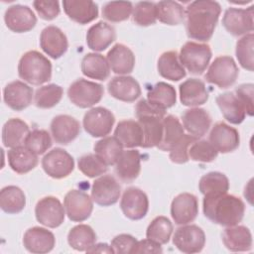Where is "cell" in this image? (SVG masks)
Segmentation results:
<instances>
[{
  "mask_svg": "<svg viewBox=\"0 0 254 254\" xmlns=\"http://www.w3.org/2000/svg\"><path fill=\"white\" fill-rule=\"evenodd\" d=\"M147 100L154 106L166 110L173 107L177 102V93L173 85L159 81L147 93Z\"/></svg>",
  "mask_w": 254,
  "mask_h": 254,
  "instance_id": "37",
  "label": "cell"
},
{
  "mask_svg": "<svg viewBox=\"0 0 254 254\" xmlns=\"http://www.w3.org/2000/svg\"><path fill=\"white\" fill-rule=\"evenodd\" d=\"M35 215L38 222L49 228H57L63 224L65 217L64 206L56 196H45L35 206Z\"/></svg>",
  "mask_w": 254,
  "mask_h": 254,
  "instance_id": "11",
  "label": "cell"
},
{
  "mask_svg": "<svg viewBox=\"0 0 254 254\" xmlns=\"http://www.w3.org/2000/svg\"><path fill=\"white\" fill-rule=\"evenodd\" d=\"M137 239L131 234L122 233L116 235L112 240L110 246L112 247L114 253L117 254H131L134 246L137 243Z\"/></svg>",
  "mask_w": 254,
  "mask_h": 254,
  "instance_id": "54",
  "label": "cell"
},
{
  "mask_svg": "<svg viewBox=\"0 0 254 254\" xmlns=\"http://www.w3.org/2000/svg\"><path fill=\"white\" fill-rule=\"evenodd\" d=\"M197 214L198 200L194 194L182 192L174 197L171 203V216L176 224H189L196 218Z\"/></svg>",
  "mask_w": 254,
  "mask_h": 254,
  "instance_id": "16",
  "label": "cell"
},
{
  "mask_svg": "<svg viewBox=\"0 0 254 254\" xmlns=\"http://www.w3.org/2000/svg\"><path fill=\"white\" fill-rule=\"evenodd\" d=\"M218 156L217 150L207 140H196L189 149V158L194 162L210 163Z\"/></svg>",
  "mask_w": 254,
  "mask_h": 254,
  "instance_id": "51",
  "label": "cell"
},
{
  "mask_svg": "<svg viewBox=\"0 0 254 254\" xmlns=\"http://www.w3.org/2000/svg\"><path fill=\"white\" fill-rule=\"evenodd\" d=\"M132 21L141 27L151 26L157 21L156 3L149 1L138 2L133 8Z\"/></svg>",
  "mask_w": 254,
  "mask_h": 254,
  "instance_id": "50",
  "label": "cell"
},
{
  "mask_svg": "<svg viewBox=\"0 0 254 254\" xmlns=\"http://www.w3.org/2000/svg\"><path fill=\"white\" fill-rule=\"evenodd\" d=\"M64 11L75 23L85 25L98 17V6L91 0H64Z\"/></svg>",
  "mask_w": 254,
  "mask_h": 254,
  "instance_id": "24",
  "label": "cell"
},
{
  "mask_svg": "<svg viewBox=\"0 0 254 254\" xmlns=\"http://www.w3.org/2000/svg\"><path fill=\"white\" fill-rule=\"evenodd\" d=\"M198 189L203 195L225 193L229 190V180L223 173L209 172L200 178Z\"/></svg>",
  "mask_w": 254,
  "mask_h": 254,
  "instance_id": "43",
  "label": "cell"
},
{
  "mask_svg": "<svg viewBox=\"0 0 254 254\" xmlns=\"http://www.w3.org/2000/svg\"><path fill=\"white\" fill-rule=\"evenodd\" d=\"M253 47L254 35L253 33H249L237 41L235 48V55L239 64L249 71H253L254 69Z\"/></svg>",
  "mask_w": 254,
  "mask_h": 254,
  "instance_id": "47",
  "label": "cell"
},
{
  "mask_svg": "<svg viewBox=\"0 0 254 254\" xmlns=\"http://www.w3.org/2000/svg\"><path fill=\"white\" fill-rule=\"evenodd\" d=\"M115 40V29L103 21H99L92 25L86 33L87 47L94 52H102L106 50Z\"/></svg>",
  "mask_w": 254,
  "mask_h": 254,
  "instance_id": "30",
  "label": "cell"
},
{
  "mask_svg": "<svg viewBox=\"0 0 254 254\" xmlns=\"http://www.w3.org/2000/svg\"><path fill=\"white\" fill-rule=\"evenodd\" d=\"M216 104L219 107L224 119L229 123L238 125L246 117V110L234 92L227 91L216 96Z\"/></svg>",
  "mask_w": 254,
  "mask_h": 254,
  "instance_id": "31",
  "label": "cell"
},
{
  "mask_svg": "<svg viewBox=\"0 0 254 254\" xmlns=\"http://www.w3.org/2000/svg\"><path fill=\"white\" fill-rule=\"evenodd\" d=\"M221 6L216 1L196 0L186 9V30L188 37L198 42H207L213 35Z\"/></svg>",
  "mask_w": 254,
  "mask_h": 254,
  "instance_id": "1",
  "label": "cell"
},
{
  "mask_svg": "<svg viewBox=\"0 0 254 254\" xmlns=\"http://www.w3.org/2000/svg\"><path fill=\"white\" fill-rule=\"evenodd\" d=\"M33 6L40 18L46 21L56 19L61 12L60 3L55 0H36L33 2Z\"/></svg>",
  "mask_w": 254,
  "mask_h": 254,
  "instance_id": "53",
  "label": "cell"
},
{
  "mask_svg": "<svg viewBox=\"0 0 254 254\" xmlns=\"http://www.w3.org/2000/svg\"><path fill=\"white\" fill-rule=\"evenodd\" d=\"M94 154L98 156L107 166H114L123 152V146L113 136L103 137L93 147Z\"/></svg>",
  "mask_w": 254,
  "mask_h": 254,
  "instance_id": "42",
  "label": "cell"
},
{
  "mask_svg": "<svg viewBox=\"0 0 254 254\" xmlns=\"http://www.w3.org/2000/svg\"><path fill=\"white\" fill-rule=\"evenodd\" d=\"M185 129L179 118L174 115H166L163 118V137L158 148L162 151H170L184 136Z\"/></svg>",
  "mask_w": 254,
  "mask_h": 254,
  "instance_id": "38",
  "label": "cell"
},
{
  "mask_svg": "<svg viewBox=\"0 0 254 254\" xmlns=\"http://www.w3.org/2000/svg\"><path fill=\"white\" fill-rule=\"evenodd\" d=\"M196 140L197 138L185 133L181 140L169 151V157L171 161L175 164H185L189 162V149L190 145Z\"/></svg>",
  "mask_w": 254,
  "mask_h": 254,
  "instance_id": "52",
  "label": "cell"
},
{
  "mask_svg": "<svg viewBox=\"0 0 254 254\" xmlns=\"http://www.w3.org/2000/svg\"><path fill=\"white\" fill-rule=\"evenodd\" d=\"M6 27L14 33H26L35 28L37 17L29 6L12 5L4 14Z\"/></svg>",
  "mask_w": 254,
  "mask_h": 254,
  "instance_id": "17",
  "label": "cell"
},
{
  "mask_svg": "<svg viewBox=\"0 0 254 254\" xmlns=\"http://www.w3.org/2000/svg\"><path fill=\"white\" fill-rule=\"evenodd\" d=\"M115 123L114 114L107 108L97 106L85 112L82 120L83 128L91 137H106Z\"/></svg>",
  "mask_w": 254,
  "mask_h": 254,
  "instance_id": "9",
  "label": "cell"
},
{
  "mask_svg": "<svg viewBox=\"0 0 254 254\" xmlns=\"http://www.w3.org/2000/svg\"><path fill=\"white\" fill-rule=\"evenodd\" d=\"M157 68L162 77L172 81H179L187 74L185 67L179 61V55L176 51L163 53L158 60Z\"/></svg>",
  "mask_w": 254,
  "mask_h": 254,
  "instance_id": "35",
  "label": "cell"
},
{
  "mask_svg": "<svg viewBox=\"0 0 254 254\" xmlns=\"http://www.w3.org/2000/svg\"><path fill=\"white\" fill-rule=\"evenodd\" d=\"M53 139L61 145L71 143L80 133V124L72 116L60 114L53 118L50 125Z\"/></svg>",
  "mask_w": 254,
  "mask_h": 254,
  "instance_id": "19",
  "label": "cell"
},
{
  "mask_svg": "<svg viewBox=\"0 0 254 254\" xmlns=\"http://www.w3.org/2000/svg\"><path fill=\"white\" fill-rule=\"evenodd\" d=\"M50 133L44 129H34L29 132L24 140V146L36 155H42L52 147Z\"/></svg>",
  "mask_w": 254,
  "mask_h": 254,
  "instance_id": "48",
  "label": "cell"
},
{
  "mask_svg": "<svg viewBox=\"0 0 254 254\" xmlns=\"http://www.w3.org/2000/svg\"><path fill=\"white\" fill-rule=\"evenodd\" d=\"M91 196L79 190H70L64 198V206L68 219L73 222L86 220L93 210Z\"/></svg>",
  "mask_w": 254,
  "mask_h": 254,
  "instance_id": "12",
  "label": "cell"
},
{
  "mask_svg": "<svg viewBox=\"0 0 254 254\" xmlns=\"http://www.w3.org/2000/svg\"><path fill=\"white\" fill-rule=\"evenodd\" d=\"M123 214L131 220L144 218L149 209V199L145 191L136 187L126 189L120 200Z\"/></svg>",
  "mask_w": 254,
  "mask_h": 254,
  "instance_id": "13",
  "label": "cell"
},
{
  "mask_svg": "<svg viewBox=\"0 0 254 254\" xmlns=\"http://www.w3.org/2000/svg\"><path fill=\"white\" fill-rule=\"evenodd\" d=\"M239 74L238 66L229 56H219L208 66L204 79L219 88H227L236 82Z\"/></svg>",
  "mask_w": 254,
  "mask_h": 254,
  "instance_id": "5",
  "label": "cell"
},
{
  "mask_svg": "<svg viewBox=\"0 0 254 254\" xmlns=\"http://www.w3.org/2000/svg\"><path fill=\"white\" fill-rule=\"evenodd\" d=\"M180 100L183 105L189 107H198L208 100V91L202 80L198 78H189L179 86Z\"/></svg>",
  "mask_w": 254,
  "mask_h": 254,
  "instance_id": "28",
  "label": "cell"
},
{
  "mask_svg": "<svg viewBox=\"0 0 254 254\" xmlns=\"http://www.w3.org/2000/svg\"><path fill=\"white\" fill-rule=\"evenodd\" d=\"M81 72L88 78L105 80L110 75L107 59L97 53L86 54L81 61Z\"/></svg>",
  "mask_w": 254,
  "mask_h": 254,
  "instance_id": "34",
  "label": "cell"
},
{
  "mask_svg": "<svg viewBox=\"0 0 254 254\" xmlns=\"http://www.w3.org/2000/svg\"><path fill=\"white\" fill-rule=\"evenodd\" d=\"M208 141L218 153L226 154L235 151L239 147L240 136L234 127L220 121L212 126Z\"/></svg>",
  "mask_w": 254,
  "mask_h": 254,
  "instance_id": "15",
  "label": "cell"
},
{
  "mask_svg": "<svg viewBox=\"0 0 254 254\" xmlns=\"http://www.w3.org/2000/svg\"><path fill=\"white\" fill-rule=\"evenodd\" d=\"M156 9L157 20L163 24L175 26L185 21L186 10L179 2L171 0L159 1L156 3Z\"/></svg>",
  "mask_w": 254,
  "mask_h": 254,
  "instance_id": "41",
  "label": "cell"
},
{
  "mask_svg": "<svg viewBox=\"0 0 254 254\" xmlns=\"http://www.w3.org/2000/svg\"><path fill=\"white\" fill-rule=\"evenodd\" d=\"M42 168L51 178L61 180L68 177L74 169V160L62 148H55L42 159Z\"/></svg>",
  "mask_w": 254,
  "mask_h": 254,
  "instance_id": "8",
  "label": "cell"
},
{
  "mask_svg": "<svg viewBox=\"0 0 254 254\" xmlns=\"http://www.w3.org/2000/svg\"><path fill=\"white\" fill-rule=\"evenodd\" d=\"M55 244L56 238L54 233L44 227H31L24 233L23 236V245L30 253H49L54 249Z\"/></svg>",
  "mask_w": 254,
  "mask_h": 254,
  "instance_id": "20",
  "label": "cell"
},
{
  "mask_svg": "<svg viewBox=\"0 0 254 254\" xmlns=\"http://www.w3.org/2000/svg\"><path fill=\"white\" fill-rule=\"evenodd\" d=\"M40 46L48 56L57 60L67 51L68 42L65 34L59 27L50 25L41 32Z\"/></svg>",
  "mask_w": 254,
  "mask_h": 254,
  "instance_id": "18",
  "label": "cell"
},
{
  "mask_svg": "<svg viewBox=\"0 0 254 254\" xmlns=\"http://www.w3.org/2000/svg\"><path fill=\"white\" fill-rule=\"evenodd\" d=\"M78 170L88 178H96L104 175L108 166L95 154H86L77 161Z\"/></svg>",
  "mask_w": 254,
  "mask_h": 254,
  "instance_id": "49",
  "label": "cell"
},
{
  "mask_svg": "<svg viewBox=\"0 0 254 254\" xmlns=\"http://www.w3.org/2000/svg\"><path fill=\"white\" fill-rule=\"evenodd\" d=\"M108 93L123 102H134L141 95L139 82L129 75H118L112 77L107 84Z\"/></svg>",
  "mask_w": 254,
  "mask_h": 254,
  "instance_id": "22",
  "label": "cell"
},
{
  "mask_svg": "<svg viewBox=\"0 0 254 254\" xmlns=\"http://www.w3.org/2000/svg\"><path fill=\"white\" fill-rule=\"evenodd\" d=\"M133 5L129 1H110L102 8V16L111 23H119L130 18Z\"/></svg>",
  "mask_w": 254,
  "mask_h": 254,
  "instance_id": "46",
  "label": "cell"
},
{
  "mask_svg": "<svg viewBox=\"0 0 254 254\" xmlns=\"http://www.w3.org/2000/svg\"><path fill=\"white\" fill-rule=\"evenodd\" d=\"M253 8V5L246 9L227 8L222 18V25L225 30L235 37L252 33L254 29Z\"/></svg>",
  "mask_w": 254,
  "mask_h": 254,
  "instance_id": "10",
  "label": "cell"
},
{
  "mask_svg": "<svg viewBox=\"0 0 254 254\" xmlns=\"http://www.w3.org/2000/svg\"><path fill=\"white\" fill-rule=\"evenodd\" d=\"M202 210L205 217L221 226L239 224L244 217L245 204L243 200L233 194L220 193L204 195Z\"/></svg>",
  "mask_w": 254,
  "mask_h": 254,
  "instance_id": "2",
  "label": "cell"
},
{
  "mask_svg": "<svg viewBox=\"0 0 254 254\" xmlns=\"http://www.w3.org/2000/svg\"><path fill=\"white\" fill-rule=\"evenodd\" d=\"M114 137L121 143L123 148L128 149L141 147L143 142L141 126L135 120L119 121L114 130Z\"/></svg>",
  "mask_w": 254,
  "mask_h": 254,
  "instance_id": "33",
  "label": "cell"
},
{
  "mask_svg": "<svg viewBox=\"0 0 254 254\" xmlns=\"http://www.w3.org/2000/svg\"><path fill=\"white\" fill-rule=\"evenodd\" d=\"M9 167L15 173L24 175L34 170L38 163V155L33 153L24 145L11 148L7 153Z\"/></svg>",
  "mask_w": 254,
  "mask_h": 254,
  "instance_id": "32",
  "label": "cell"
},
{
  "mask_svg": "<svg viewBox=\"0 0 254 254\" xmlns=\"http://www.w3.org/2000/svg\"><path fill=\"white\" fill-rule=\"evenodd\" d=\"M96 242V233L87 224L73 226L67 234L68 245L76 251H87Z\"/></svg>",
  "mask_w": 254,
  "mask_h": 254,
  "instance_id": "40",
  "label": "cell"
},
{
  "mask_svg": "<svg viewBox=\"0 0 254 254\" xmlns=\"http://www.w3.org/2000/svg\"><path fill=\"white\" fill-rule=\"evenodd\" d=\"M235 95L243 104L246 114L249 116L253 115V94H254V85L252 83H244L239 85L235 91Z\"/></svg>",
  "mask_w": 254,
  "mask_h": 254,
  "instance_id": "55",
  "label": "cell"
},
{
  "mask_svg": "<svg viewBox=\"0 0 254 254\" xmlns=\"http://www.w3.org/2000/svg\"><path fill=\"white\" fill-rule=\"evenodd\" d=\"M104 94L103 86L84 78L74 80L67 89L68 99L79 108H89L98 103Z\"/></svg>",
  "mask_w": 254,
  "mask_h": 254,
  "instance_id": "6",
  "label": "cell"
},
{
  "mask_svg": "<svg viewBox=\"0 0 254 254\" xmlns=\"http://www.w3.org/2000/svg\"><path fill=\"white\" fill-rule=\"evenodd\" d=\"M173 244L183 253H198L205 245L204 231L195 224L181 225L175 230Z\"/></svg>",
  "mask_w": 254,
  "mask_h": 254,
  "instance_id": "7",
  "label": "cell"
},
{
  "mask_svg": "<svg viewBox=\"0 0 254 254\" xmlns=\"http://www.w3.org/2000/svg\"><path fill=\"white\" fill-rule=\"evenodd\" d=\"M174 227L171 220L164 216H156L148 225L146 230V237L163 245L167 244L172 236Z\"/></svg>",
  "mask_w": 254,
  "mask_h": 254,
  "instance_id": "45",
  "label": "cell"
},
{
  "mask_svg": "<svg viewBox=\"0 0 254 254\" xmlns=\"http://www.w3.org/2000/svg\"><path fill=\"white\" fill-rule=\"evenodd\" d=\"M110 69L119 75L131 73L135 66L134 53L124 44H115L106 55Z\"/></svg>",
  "mask_w": 254,
  "mask_h": 254,
  "instance_id": "25",
  "label": "cell"
},
{
  "mask_svg": "<svg viewBox=\"0 0 254 254\" xmlns=\"http://www.w3.org/2000/svg\"><path fill=\"white\" fill-rule=\"evenodd\" d=\"M33 95V88L21 80L9 82L3 89L5 104L15 111L27 108L32 103Z\"/></svg>",
  "mask_w": 254,
  "mask_h": 254,
  "instance_id": "21",
  "label": "cell"
},
{
  "mask_svg": "<svg viewBox=\"0 0 254 254\" xmlns=\"http://www.w3.org/2000/svg\"><path fill=\"white\" fill-rule=\"evenodd\" d=\"M86 252L87 253H114L112 247L107 243H94Z\"/></svg>",
  "mask_w": 254,
  "mask_h": 254,
  "instance_id": "57",
  "label": "cell"
},
{
  "mask_svg": "<svg viewBox=\"0 0 254 254\" xmlns=\"http://www.w3.org/2000/svg\"><path fill=\"white\" fill-rule=\"evenodd\" d=\"M165 116L158 114H145L137 116L138 122L143 133V142L141 147H158L163 137V118Z\"/></svg>",
  "mask_w": 254,
  "mask_h": 254,
  "instance_id": "29",
  "label": "cell"
},
{
  "mask_svg": "<svg viewBox=\"0 0 254 254\" xmlns=\"http://www.w3.org/2000/svg\"><path fill=\"white\" fill-rule=\"evenodd\" d=\"M212 57L210 47L205 43L189 41L180 51L179 61L192 74H201L208 66Z\"/></svg>",
  "mask_w": 254,
  "mask_h": 254,
  "instance_id": "4",
  "label": "cell"
},
{
  "mask_svg": "<svg viewBox=\"0 0 254 254\" xmlns=\"http://www.w3.org/2000/svg\"><path fill=\"white\" fill-rule=\"evenodd\" d=\"M121 194V187L111 175L97 178L91 187V198L100 206H110L116 203Z\"/></svg>",
  "mask_w": 254,
  "mask_h": 254,
  "instance_id": "14",
  "label": "cell"
},
{
  "mask_svg": "<svg viewBox=\"0 0 254 254\" xmlns=\"http://www.w3.org/2000/svg\"><path fill=\"white\" fill-rule=\"evenodd\" d=\"M224 246L231 252H247L252 249V234L244 225L226 227L221 233Z\"/></svg>",
  "mask_w": 254,
  "mask_h": 254,
  "instance_id": "27",
  "label": "cell"
},
{
  "mask_svg": "<svg viewBox=\"0 0 254 254\" xmlns=\"http://www.w3.org/2000/svg\"><path fill=\"white\" fill-rule=\"evenodd\" d=\"M18 75L32 85H41L52 78V63L38 51H28L18 64Z\"/></svg>",
  "mask_w": 254,
  "mask_h": 254,
  "instance_id": "3",
  "label": "cell"
},
{
  "mask_svg": "<svg viewBox=\"0 0 254 254\" xmlns=\"http://www.w3.org/2000/svg\"><path fill=\"white\" fill-rule=\"evenodd\" d=\"M26 206V195L16 186H7L0 190V207L8 214L21 212Z\"/></svg>",
  "mask_w": 254,
  "mask_h": 254,
  "instance_id": "39",
  "label": "cell"
},
{
  "mask_svg": "<svg viewBox=\"0 0 254 254\" xmlns=\"http://www.w3.org/2000/svg\"><path fill=\"white\" fill-rule=\"evenodd\" d=\"M28 124L20 118L8 119L2 128V143L6 148H14L24 143L29 134Z\"/></svg>",
  "mask_w": 254,
  "mask_h": 254,
  "instance_id": "36",
  "label": "cell"
},
{
  "mask_svg": "<svg viewBox=\"0 0 254 254\" xmlns=\"http://www.w3.org/2000/svg\"><path fill=\"white\" fill-rule=\"evenodd\" d=\"M162 252H163V249H162L161 244H159L149 238H146V239L137 241L131 254H134V253H136V254L137 253H156V254H158V253H162Z\"/></svg>",
  "mask_w": 254,
  "mask_h": 254,
  "instance_id": "56",
  "label": "cell"
},
{
  "mask_svg": "<svg viewBox=\"0 0 254 254\" xmlns=\"http://www.w3.org/2000/svg\"><path fill=\"white\" fill-rule=\"evenodd\" d=\"M183 127L188 132V134L200 138L204 136L211 126V117L209 113L199 107H192L187 109L183 116Z\"/></svg>",
  "mask_w": 254,
  "mask_h": 254,
  "instance_id": "26",
  "label": "cell"
},
{
  "mask_svg": "<svg viewBox=\"0 0 254 254\" xmlns=\"http://www.w3.org/2000/svg\"><path fill=\"white\" fill-rule=\"evenodd\" d=\"M115 174L125 184L135 181L141 172V154L136 149L123 150L116 162Z\"/></svg>",
  "mask_w": 254,
  "mask_h": 254,
  "instance_id": "23",
  "label": "cell"
},
{
  "mask_svg": "<svg viewBox=\"0 0 254 254\" xmlns=\"http://www.w3.org/2000/svg\"><path fill=\"white\" fill-rule=\"evenodd\" d=\"M64 95L62 86L51 83L39 87L34 95V104L41 109H49L56 106Z\"/></svg>",
  "mask_w": 254,
  "mask_h": 254,
  "instance_id": "44",
  "label": "cell"
}]
</instances>
